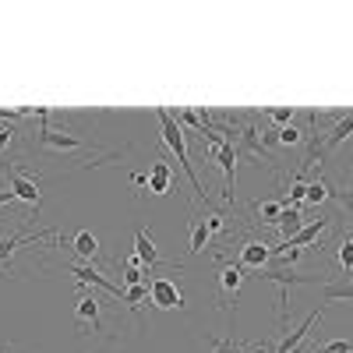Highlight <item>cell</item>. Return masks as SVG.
I'll list each match as a JSON object with an SVG mask.
<instances>
[{"label": "cell", "instance_id": "cell-1", "mask_svg": "<svg viewBox=\"0 0 353 353\" xmlns=\"http://www.w3.org/2000/svg\"><path fill=\"white\" fill-rule=\"evenodd\" d=\"M156 117H159V128H163V141L170 145V152L176 156V163L184 166V173H188V181H191L194 198H198V201H205V205H212L209 191H205V184L198 181V173H194V163H191V152H188V134H184V128L173 121V113H170L166 106H159V110H156Z\"/></svg>", "mask_w": 353, "mask_h": 353}, {"label": "cell", "instance_id": "cell-2", "mask_svg": "<svg viewBox=\"0 0 353 353\" xmlns=\"http://www.w3.org/2000/svg\"><path fill=\"white\" fill-rule=\"evenodd\" d=\"M258 279L279 283V318H283V311H286V301H290V286H297V283H314L311 276H297V272H290L286 265H276V261H269L265 269H258Z\"/></svg>", "mask_w": 353, "mask_h": 353}, {"label": "cell", "instance_id": "cell-3", "mask_svg": "<svg viewBox=\"0 0 353 353\" xmlns=\"http://www.w3.org/2000/svg\"><path fill=\"white\" fill-rule=\"evenodd\" d=\"M36 141L43 145V149H57V152H85L88 145L78 138V134H68V131H57L50 124H39V134Z\"/></svg>", "mask_w": 353, "mask_h": 353}, {"label": "cell", "instance_id": "cell-4", "mask_svg": "<svg viewBox=\"0 0 353 353\" xmlns=\"http://www.w3.org/2000/svg\"><path fill=\"white\" fill-rule=\"evenodd\" d=\"M212 159L226 173V194L223 198L233 205V191H237V149H233V141H219L216 149H212Z\"/></svg>", "mask_w": 353, "mask_h": 353}, {"label": "cell", "instance_id": "cell-5", "mask_svg": "<svg viewBox=\"0 0 353 353\" xmlns=\"http://www.w3.org/2000/svg\"><path fill=\"white\" fill-rule=\"evenodd\" d=\"M4 170H8V181H11V191H14V198H18V201H28V205L36 209V216H39V205H43L39 184L32 181V176H25V173L11 170V166H4Z\"/></svg>", "mask_w": 353, "mask_h": 353}, {"label": "cell", "instance_id": "cell-6", "mask_svg": "<svg viewBox=\"0 0 353 353\" xmlns=\"http://www.w3.org/2000/svg\"><path fill=\"white\" fill-rule=\"evenodd\" d=\"M149 297H152V304L163 307V311L184 307V293L176 290V283H170V279H152V283H149Z\"/></svg>", "mask_w": 353, "mask_h": 353}, {"label": "cell", "instance_id": "cell-7", "mask_svg": "<svg viewBox=\"0 0 353 353\" xmlns=\"http://www.w3.org/2000/svg\"><path fill=\"white\" fill-rule=\"evenodd\" d=\"M68 272H71V276H78V283H81V286H96V290L110 293V297H124V286H113L103 272H96V269H92V265H71Z\"/></svg>", "mask_w": 353, "mask_h": 353}, {"label": "cell", "instance_id": "cell-8", "mask_svg": "<svg viewBox=\"0 0 353 353\" xmlns=\"http://www.w3.org/2000/svg\"><path fill=\"white\" fill-rule=\"evenodd\" d=\"M272 261V248L265 244V241H248L244 248H241V254H237V265L241 269H265V265Z\"/></svg>", "mask_w": 353, "mask_h": 353}, {"label": "cell", "instance_id": "cell-9", "mask_svg": "<svg viewBox=\"0 0 353 353\" xmlns=\"http://www.w3.org/2000/svg\"><path fill=\"white\" fill-rule=\"evenodd\" d=\"M346 138H353V113H346L343 121H336L325 134H321V145H318V156H329L336 145H343Z\"/></svg>", "mask_w": 353, "mask_h": 353}, {"label": "cell", "instance_id": "cell-10", "mask_svg": "<svg viewBox=\"0 0 353 353\" xmlns=\"http://www.w3.org/2000/svg\"><path fill=\"white\" fill-rule=\"evenodd\" d=\"M134 258H138L141 265H149V269H163V265H166V261L159 258L152 237H149V230H138V233H134Z\"/></svg>", "mask_w": 353, "mask_h": 353}, {"label": "cell", "instance_id": "cell-11", "mask_svg": "<svg viewBox=\"0 0 353 353\" xmlns=\"http://www.w3.org/2000/svg\"><path fill=\"white\" fill-rule=\"evenodd\" d=\"M321 301L325 304H336V301H353V272L346 276H336V279H329L325 286H321Z\"/></svg>", "mask_w": 353, "mask_h": 353}, {"label": "cell", "instance_id": "cell-12", "mask_svg": "<svg viewBox=\"0 0 353 353\" xmlns=\"http://www.w3.org/2000/svg\"><path fill=\"white\" fill-rule=\"evenodd\" d=\"M318 321H321V311H318V314H307L301 329H293L290 336H283V339H279V346H276V353H297V346L304 343V336H307V332H311V329L318 325Z\"/></svg>", "mask_w": 353, "mask_h": 353}, {"label": "cell", "instance_id": "cell-13", "mask_svg": "<svg viewBox=\"0 0 353 353\" xmlns=\"http://www.w3.org/2000/svg\"><path fill=\"white\" fill-rule=\"evenodd\" d=\"M276 226H279L283 244H286V241L297 237V233H301L307 223H304V212H301V209H293V205H283V216H279V223H276Z\"/></svg>", "mask_w": 353, "mask_h": 353}, {"label": "cell", "instance_id": "cell-14", "mask_svg": "<svg viewBox=\"0 0 353 353\" xmlns=\"http://www.w3.org/2000/svg\"><path fill=\"white\" fill-rule=\"evenodd\" d=\"M325 230H329V219H325V216H318V219H314V223H307V226H304L293 241H286V248H307V244H318V237H321Z\"/></svg>", "mask_w": 353, "mask_h": 353}, {"label": "cell", "instance_id": "cell-15", "mask_svg": "<svg viewBox=\"0 0 353 353\" xmlns=\"http://www.w3.org/2000/svg\"><path fill=\"white\" fill-rule=\"evenodd\" d=\"M170 181H173V170L166 159H156L152 173H149V191L152 194H170Z\"/></svg>", "mask_w": 353, "mask_h": 353}, {"label": "cell", "instance_id": "cell-16", "mask_svg": "<svg viewBox=\"0 0 353 353\" xmlns=\"http://www.w3.org/2000/svg\"><path fill=\"white\" fill-rule=\"evenodd\" d=\"M71 248L78 251V258L92 261V258H96V251H99V241H96V233H92V230H78L74 237H71Z\"/></svg>", "mask_w": 353, "mask_h": 353}, {"label": "cell", "instance_id": "cell-17", "mask_svg": "<svg viewBox=\"0 0 353 353\" xmlns=\"http://www.w3.org/2000/svg\"><path fill=\"white\" fill-rule=\"evenodd\" d=\"M78 318L81 321H88V325H92V329H103V321H99V301L92 297V293H85V297L78 301Z\"/></svg>", "mask_w": 353, "mask_h": 353}, {"label": "cell", "instance_id": "cell-18", "mask_svg": "<svg viewBox=\"0 0 353 353\" xmlns=\"http://www.w3.org/2000/svg\"><path fill=\"white\" fill-rule=\"evenodd\" d=\"M258 223L261 226H276L279 223V216H283V201H276V198H269V201H258Z\"/></svg>", "mask_w": 353, "mask_h": 353}, {"label": "cell", "instance_id": "cell-19", "mask_svg": "<svg viewBox=\"0 0 353 353\" xmlns=\"http://www.w3.org/2000/svg\"><path fill=\"white\" fill-rule=\"evenodd\" d=\"M209 237H212V233H209V226H205V219H191V254H201L205 251V244H209Z\"/></svg>", "mask_w": 353, "mask_h": 353}, {"label": "cell", "instance_id": "cell-20", "mask_svg": "<svg viewBox=\"0 0 353 353\" xmlns=\"http://www.w3.org/2000/svg\"><path fill=\"white\" fill-rule=\"evenodd\" d=\"M241 283H244V269H241V265H230V269L219 272V286H223V293H237Z\"/></svg>", "mask_w": 353, "mask_h": 353}, {"label": "cell", "instance_id": "cell-21", "mask_svg": "<svg viewBox=\"0 0 353 353\" xmlns=\"http://www.w3.org/2000/svg\"><path fill=\"white\" fill-rule=\"evenodd\" d=\"M124 304H131L134 311L145 304V301H149V283H145V286H124V297H121Z\"/></svg>", "mask_w": 353, "mask_h": 353}, {"label": "cell", "instance_id": "cell-22", "mask_svg": "<svg viewBox=\"0 0 353 353\" xmlns=\"http://www.w3.org/2000/svg\"><path fill=\"white\" fill-rule=\"evenodd\" d=\"M325 198H329V184H321V181L307 184V194H304V201H307V205H321Z\"/></svg>", "mask_w": 353, "mask_h": 353}, {"label": "cell", "instance_id": "cell-23", "mask_svg": "<svg viewBox=\"0 0 353 353\" xmlns=\"http://www.w3.org/2000/svg\"><path fill=\"white\" fill-rule=\"evenodd\" d=\"M304 194H307V184H304L301 176H297V181L290 184V198H286L283 205H293V209H301V201H304Z\"/></svg>", "mask_w": 353, "mask_h": 353}, {"label": "cell", "instance_id": "cell-24", "mask_svg": "<svg viewBox=\"0 0 353 353\" xmlns=\"http://www.w3.org/2000/svg\"><path fill=\"white\" fill-rule=\"evenodd\" d=\"M339 269H343L346 276L353 272V241H350V237L339 244Z\"/></svg>", "mask_w": 353, "mask_h": 353}, {"label": "cell", "instance_id": "cell-25", "mask_svg": "<svg viewBox=\"0 0 353 353\" xmlns=\"http://www.w3.org/2000/svg\"><path fill=\"white\" fill-rule=\"evenodd\" d=\"M329 198H332V201H339L343 209H346V216L353 219V188H350V191H336V188H329Z\"/></svg>", "mask_w": 353, "mask_h": 353}, {"label": "cell", "instance_id": "cell-26", "mask_svg": "<svg viewBox=\"0 0 353 353\" xmlns=\"http://www.w3.org/2000/svg\"><path fill=\"white\" fill-rule=\"evenodd\" d=\"M124 286H145V272L138 269V265L124 261Z\"/></svg>", "mask_w": 353, "mask_h": 353}, {"label": "cell", "instance_id": "cell-27", "mask_svg": "<svg viewBox=\"0 0 353 353\" xmlns=\"http://www.w3.org/2000/svg\"><path fill=\"white\" fill-rule=\"evenodd\" d=\"M269 117H272L276 124L290 128V124H293V117H297V110H290V106H279V110H269Z\"/></svg>", "mask_w": 353, "mask_h": 353}, {"label": "cell", "instance_id": "cell-28", "mask_svg": "<svg viewBox=\"0 0 353 353\" xmlns=\"http://www.w3.org/2000/svg\"><path fill=\"white\" fill-rule=\"evenodd\" d=\"M301 138H304V134H301L297 128H293V124L279 131V141H283V145H301Z\"/></svg>", "mask_w": 353, "mask_h": 353}, {"label": "cell", "instance_id": "cell-29", "mask_svg": "<svg viewBox=\"0 0 353 353\" xmlns=\"http://www.w3.org/2000/svg\"><path fill=\"white\" fill-rule=\"evenodd\" d=\"M212 350L216 353H237V339H233V336L230 339H212Z\"/></svg>", "mask_w": 353, "mask_h": 353}, {"label": "cell", "instance_id": "cell-30", "mask_svg": "<svg viewBox=\"0 0 353 353\" xmlns=\"http://www.w3.org/2000/svg\"><path fill=\"white\" fill-rule=\"evenodd\" d=\"M205 226H209V233H223V230H226V223H223L219 212H212L209 219H205Z\"/></svg>", "mask_w": 353, "mask_h": 353}, {"label": "cell", "instance_id": "cell-31", "mask_svg": "<svg viewBox=\"0 0 353 353\" xmlns=\"http://www.w3.org/2000/svg\"><path fill=\"white\" fill-rule=\"evenodd\" d=\"M11 141H14V131H11V128H0V152H4Z\"/></svg>", "mask_w": 353, "mask_h": 353}, {"label": "cell", "instance_id": "cell-32", "mask_svg": "<svg viewBox=\"0 0 353 353\" xmlns=\"http://www.w3.org/2000/svg\"><path fill=\"white\" fill-rule=\"evenodd\" d=\"M11 201H18L14 191H0V209H4V205H11Z\"/></svg>", "mask_w": 353, "mask_h": 353}, {"label": "cell", "instance_id": "cell-33", "mask_svg": "<svg viewBox=\"0 0 353 353\" xmlns=\"http://www.w3.org/2000/svg\"><path fill=\"white\" fill-rule=\"evenodd\" d=\"M237 353H254V350H251L248 343H237Z\"/></svg>", "mask_w": 353, "mask_h": 353}, {"label": "cell", "instance_id": "cell-34", "mask_svg": "<svg viewBox=\"0 0 353 353\" xmlns=\"http://www.w3.org/2000/svg\"><path fill=\"white\" fill-rule=\"evenodd\" d=\"M96 353H103V350H96Z\"/></svg>", "mask_w": 353, "mask_h": 353}]
</instances>
